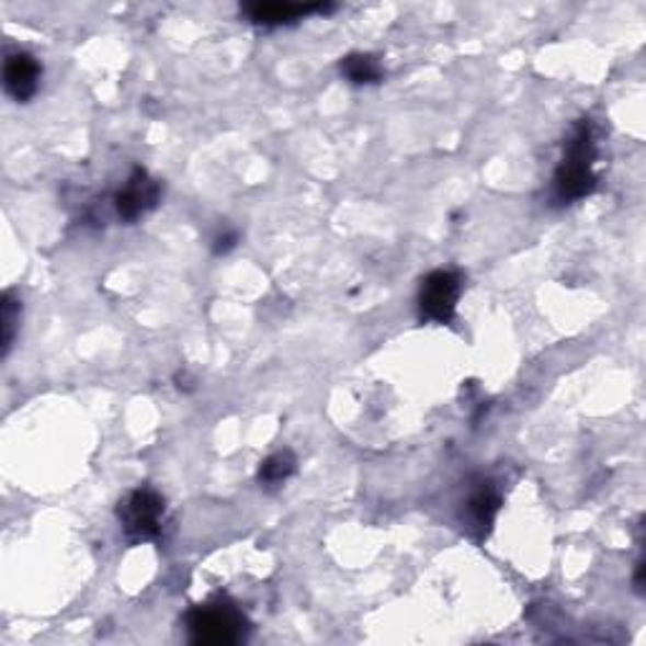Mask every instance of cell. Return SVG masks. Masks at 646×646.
I'll list each match as a JSON object with an SVG mask.
<instances>
[{"label":"cell","instance_id":"cell-4","mask_svg":"<svg viewBox=\"0 0 646 646\" xmlns=\"http://www.w3.org/2000/svg\"><path fill=\"white\" fill-rule=\"evenodd\" d=\"M460 291H463V285H460L457 273L432 271L419 285V310L434 324H447L455 316Z\"/></svg>","mask_w":646,"mask_h":646},{"label":"cell","instance_id":"cell-6","mask_svg":"<svg viewBox=\"0 0 646 646\" xmlns=\"http://www.w3.org/2000/svg\"><path fill=\"white\" fill-rule=\"evenodd\" d=\"M41 69L38 58L31 56L29 52H13L8 54L3 66V81L8 97H13L15 102H29L36 97L38 83H41Z\"/></svg>","mask_w":646,"mask_h":646},{"label":"cell","instance_id":"cell-8","mask_svg":"<svg viewBox=\"0 0 646 646\" xmlns=\"http://www.w3.org/2000/svg\"><path fill=\"white\" fill-rule=\"evenodd\" d=\"M341 73L356 87H364V83H376L382 81L384 71L379 58L372 54H351L341 58Z\"/></svg>","mask_w":646,"mask_h":646},{"label":"cell","instance_id":"cell-10","mask_svg":"<svg viewBox=\"0 0 646 646\" xmlns=\"http://www.w3.org/2000/svg\"><path fill=\"white\" fill-rule=\"evenodd\" d=\"M293 473H296V457L291 452H275L260 465L258 480L263 488H279Z\"/></svg>","mask_w":646,"mask_h":646},{"label":"cell","instance_id":"cell-7","mask_svg":"<svg viewBox=\"0 0 646 646\" xmlns=\"http://www.w3.org/2000/svg\"><path fill=\"white\" fill-rule=\"evenodd\" d=\"M246 15L258 26H288V23L304 21L306 15L326 13L329 5L324 3H250L242 8Z\"/></svg>","mask_w":646,"mask_h":646},{"label":"cell","instance_id":"cell-11","mask_svg":"<svg viewBox=\"0 0 646 646\" xmlns=\"http://www.w3.org/2000/svg\"><path fill=\"white\" fill-rule=\"evenodd\" d=\"M21 321V301L13 296V291L3 293V304H0V331H3V356L13 347L15 329H19Z\"/></svg>","mask_w":646,"mask_h":646},{"label":"cell","instance_id":"cell-9","mask_svg":"<svg viewBox=\"0 0 646 646\" xmlns=\"http://www.w3.org/2000/svg\"><path fill=\"white\" fill-rule=\"evenodd\" d=\"M498 508H500V495L495 492L490 483H480V488L469 495L467 500V515L477 528H488L492 523L495 513H498Z\"/></svg>","mask_w":646,"mask_h":646},{"label":"cell","instance_id":"cell-12","mask_svg":"<svg viewBox=\"0 0 646 646\" xmlns=\"http://www.w3.org/2000/svg\"><path fill=\"white\" fill-rule=\"evenodd\" d=\"M235 242H238V233H235V230H225V233H220V235H217V238H215L213 250H215L217 256H220V253L225 256V253H228V250L235 248Z\"/></svg>","mask_w":646,"mask_h":646},{"label":"cell","instance_id":"cell-5","mask_svg":"<svg viewBox=\"0 0 646 646\" xmlns=\"http://www.w3.org/2000/svg\"><path fill=\"white\" fill-rule=\"evenodd\" d=\"M159 182L155 178H149L147 170L137 167L129 174V180L124 182V188L116 190L114 195V213L116 217H122L124 223H134L139 220L141 215H147L149 209H155L159 203Z\"/></svg>","mask_w":646,"mask_h":646},{"label":"cell","instance_id":"cell-2","mask_svg":"<svg viewBox=\"0 0 646 646\" xmlns=\"http://www.w3.org/2000/svg\"><path fill=\"white\" fill-rule=\"evenodd\" d=\"M246 616L233 603H205L188 614V632L195 644H238L246 639Z\"/></svg>","mask_w":646,"mask_h":646},{"label":"cell","instance_id":"cell-3","mask_svg":"<svg viewBox=\"0 0 646 646\" xmlns=\"http://www.w3.org/2000/svg\"><path fill=\"white\" fill-rule=\"evenodd\" d=\"M122 531L132 543L155 541L162 533L165 518V498L152 488H137L124 495L116 508Z\"/></svg>","mask_w":646,"mask_h":646},{"label":"cell","instance_id":"cell-1","mask_svg":"<svg viewBox=\"0 0 646 646\" xmlns=\"http://www.w3.org/2000/svg\"><path fill=\"white\" fill-rule=\"evenodd\" d=\"M596 137L591 122H578L566 141V155L553 174V200L560 205L589 197L596 188Z\"/></svg>","mask_w":646,"mask_h":646}]
</instances>
